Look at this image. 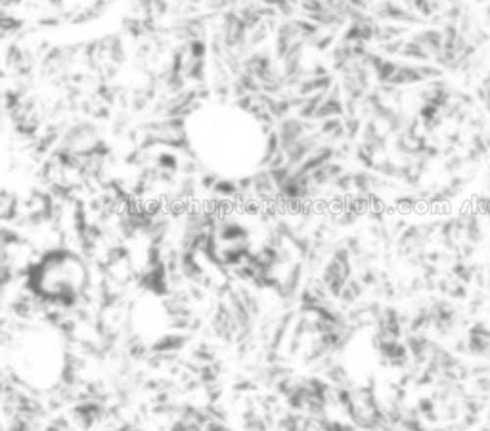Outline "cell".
Wrapping results in <instances>:
<instances>
[{"label": "cell", "mask_w": 490, "mask_h": 431, "mask_svg": "<svg viewBox=\"0 0 490 431\" xmlns=\"http://www.w3.org/2000/svg\"><path fill=\"white\" fill-rule=\"evenodd\" d=\"M87 287V270L71 255H52L44 261L35 278V289L50 301H71Z\"/></svg>", "instance_id": "1"}]
</instances>
